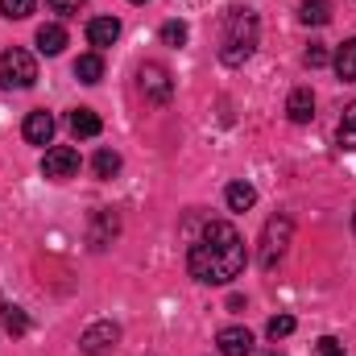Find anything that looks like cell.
<instances>
[{
    "instance_id": "cell-1",
    "label": "cell",
    "mask_w": 356,
    "mask_h": 356,
    "mask_svg": "<svg viewBox=\"0 0 356 356\" xmlns=\"http://www.w3.org/2000/svg\"><path fill=\"white\" fill-rule=\"evenodd\" d=\"M245 261H249L245 241L228 220H211L186 249V273L203 286H228L232 277H241Z\"/></svg>"
},
{
    "instance_id": "cell-2",
    "label": "cell",
    "mask_w": 356,
    "mask_h": 356,
    "mask_svg": "<svg viewBox=\"0 0 356 356\" xmlns=\"http://www.w3.org/2000/svg\"><path fill=\"white\" fill-rule=\"evenodd\" d=\"M257 38H261L257 13L245 8V4H232L224 13V25H220V63L224 67H245L257 50Z\"/></svg>"
},
{
    "instance_id": "cell-3",
    "label": "cell",
    "mask_w": 356,
    "mask_h": 356,
    "mask_svg": "<svg viewBox=\"0 0 356 356\" xmlns=\"http://www.w3.org/2000/svg\"><path fill=\"white\" fill-rule=\"evenodd\" d=\"M38 83V63H33V54L29 50H21V46H8L4 54H0V88H33Z\"/></svg>"
},
{
    "instance_id": "cell-4",
    "label": "cell",
    "mask_w": 356,
    "mask_h": 356,
    "mask_svg": "<svg viewBox=\"0 0 356 356\" xmlns=\"http://www.w3.org/2000/svg\"><path fill=\"white\" fill-rule=\"evenodd\" d=\"M294 236V224L290 216H269L266 220V232H261V253H257V266L261 269H273L282 257H286V245Z\"/></svg>"
},
{
    "instance_id": "cell-5",
    "label": "cell",
    "mask_w": 356,
    "mask_h": 356,
    "mask_svg": "<svg viewBox=\"0 0 356 356\" xmlns=\"http://www.w3.org/2000/svg\"><path fill=\"white\" fill-rule=\"evenodd\" d=\"M137 88H141V95H145L149 104H170L175 79H170V71H166L162 63H141V67H137Z\"/></svg>"
},
{
    "instance_id": "cell-6",
    "label": "cell",
    "mask_w": 356,
    "mask_h": 356,
    "mask_svg": "<svg viewBox=\"0 0 356 356\" xmlns=\"http://www.w3.org/2000/svg\"><path fill=\"white\" fill-rule=\"evenodd\" d=\"M116 344H120V327H116L112 319L91 323L88 332L79 336V353H83V356H104V353H112Z\"/></svg>"
},
{
    "instance_id": "cell-7",
    "label": "cell",
    "mask_w": 356,
    "mask_h": 356,
    "mask_svg": "<svg viewBox=\"0 0 356 356\" xmlns=\"http://www.w3.org/2000/svg\"><path fill=\"white\" fill-rule=\"evenodd\" d=\"M42 175L54 178V182L75 178L79 175V149H71V145H50L46 158H42Z\"/></svg>"
},
{
    "instance_id": "cell-8",
    "label": "cell",
    "mask_w": 356,
    "mask_h": 356,
    "mask_svg": "<svg viewBox=\"0 0 356 356\" xmlns=\"http://www.w3.org/2000/svg\"><path fill=\"white\" fill-rule=\"evenodd\" d=\"M216 348L220 356H253V332L249 327H220V336H216Z\"/></svg>"
},
{
    "instance_id": "cell-9",
    "label": "cell",
    "mask_w": 356,
    "mask_h": 356,
    "mask_svg": "<svg viewBox=\"0 0 356 356\" xmlns=\"http://www.w3.org/2000/svg\"><path fill=\"white\" fill-rule=\"evenodd\" d=\"M116 232H120V220H116V211H112V207H99V211L91 216V232H88L91 249H108Z\"/></svg>"
},
{
    "instance_id": "cell-10",
    "label": "cell",
    "mask_w": 356,
    "mask_h": 356,
    "mask_svg": "<svg viewBox=\"0 0 356 356\" xmlns=\"http://www.w3.org/2000/svg\"><path fill=\"white\" fill-rule=\"evenodd\" d=\"M21 133H25V141H29V145H50V141H54V116H50L46 108H38V112H29V116H25Z\"/></svg>"
},
{
    "instance_id": "cell-11",
    "label": "cell",
    "mask_w": 356,
    "mask_h": 356,
    "mask_svg": "<svg viewBox=\"0 0 356 356\" xmlns=\"http://www.w3.org/2000/svg\"><path fill=\"white\" fill-rule=\"evenodd\" d=\"M116 38H120V21H116V17H91L88 21V42L95 46V54L108 50Z\"/></svg>"
},
{
    "instance_id": "cell-12",
    "label": "cell",
    "mask_w": 356,
    "mask_h": 356,
    "mask_svg": "<svg viewBox=\"0 0 356 356\" xmlns=\"http://www.w3.org/2000/svg\"><path fill=\"white\" fill-rule=\"evenodd\" d=\"M286 116H290L294 124H311V116H315V95H311V88H294L290 91V99H286Z\"/></svg>"
},
{
    "instance_id": "cell-13",
    "label": "cell",
    "mask_w": 356,
    "mask_h": 356,
    "mask_svg": "<svg viewBox=\"0 0 356 356\" xmlns=\"http://www.w3.org/2000/svg\"><path fill=\"white\" fill-rule=\"evenodd\" d=\"M33 42H38V50H42V54H50V58H54V54H63V50H67V29H63V25H42Z\"/></svg>"
},
{
    "instance_id": "cell-14",
    "label": "cell",
    "mask_w": 356,
    "mask_h": 356,
    "mask_svg": "<svg viewBox=\"0 0 356 356\" xmlns=\"http://www.w3.org/2000/svg\"><path fill=\"white\" fill-rule=\"evenodd\" d=\"M224 199H228V207H232V211H249V207L257 203V186H253V182H241V178H236V182H228Z\"/></svg>"
},
{
    "instance_id": "cell-15",
    "label": "cell",
    "mask_w": 356,
    "mask_h": 356,
    "mask_svg": "<svg viewBox=\"0 0 356 356\" xmlns=\"http://www.w3.org/2000/svg\"><path fill=\"white\" fill-rule=\"evenodd\" d=\"M332 67H336V75H340L344 83H356V38H348V42L336 50Z\"/></svg>"
},
{
    "instance_id": "cell-16",
    "label": "cell",
    "mask_w": 356,
    "mask_h": 356,
    "mask_svg": "<svg viewBox=\"0 0 356 356\" xmlns=\"http://www.w3.org/2000/svg\"><path fill=\"white\" fill-rule=\"evenodd\" d=\"M298 21L302 25H327L332 21V0H302L298 4Z\"/></svg>"
},
{
    "instance_id": "cell-17",
    "label": "cell",
    "mask_w": 356,
    "mask_h": 356,
    "mask_svg": "<svg viewBox=\"0 0 356 356\" xmlns=\"http://www.w3.org/2000/svg\"><path fill=\"white\" fill-rule=\"evenodd\" d=\"M75 79H79V83H99V79H104V58H99L95 50L75 58Z\"/></svg>"
},
{
    "instance_id": "cell-18",
    "label": "cell",
    "mask_w": 356,
    "mask_h": 356,
    "mask_svg": "<svg viewBox=\"0 0 356 356\" xmlns=\"http://www.w3.org/2000/svg\"><path fill=\"white\" fill-rule=\"evenodd\" d=\"M99 129H104V120H99L91 108H75V112H71V133H75V137H99Z\"/></svg>"
},
{
    "instance_id": "cell-19",
    "label": "cell",
    "mask_w": 356,
    "mask_h": 356,
    "mask_svg": "<svg viewBox=\"0 0 356 356\" xmlns=\"http://www.w3.org/2000/svg\"><path fill=\"white\" fill-rule=\"evenodd\" d=\"M336 141H340V149H344V154H356V104H348V108H344Z\"/></svg>"
},
{
    "instance_id": "cell-20",
    "label": "cell",
    "mask_w": 356,
    "mask_h": 356,
    "mask_svg": "<svg viewBox=\"0 0 356 356\" xmlns=\"http://www.w3.org/2000/svg\"><path fill=\"white\" fill-rule=\"evenodd\" d=\"M91 170H95V178L120 175V154H116V149H99V154L91 158Z\"/></svg>"
},
{
    "instance_id": "cell-21",
    "label": "cell",
    "mask_w": 356,
    "mask_h": 356,
    "mask_svg": "<svg viewBox=\"0 0 356 356\" xmlns=\"http://www.w3.org/2000/svg\"><path fill=\"white\" fill-rule=\"evenodd\" d=\"M0 319H4V332H8V336H25V332H29L25 311H21V307H13V302H8V307H0Z\"/></svg>"
},
{
    "instance_id": "cell-22",
    "label": "cell",
    "mask_w": 356,
    "mask_h": 356,
    "mask_svg": "<svg viewBox=\"0 0 356 356\" xmlns=\"http://www.w3.org/2000/svg\"><path fill=\"white\" fill-rule=\"evenodd\" d=\"M294 327H298V323H294V315H273V319L266 323V336L273 340V344H277V340H286Z\"/></svg>"
},
{
    "instance_id": "cell-23",
    "label": "cell",
    "mask_w": 356,
    "mask_h": 356,
    "mask_svg": "<svg viewBox=\"0 0 356 356\" xmlns=\"http://www.w3.org/2000/svg\"><path fill=\"white\" fill-rule=\"evenodd\" d=\"M158 38H162V42H166V46H186V38H191V29H186V25H182V21H166V25H162V33H158Z\"/></svg>"
},
{
    "instance_id": "cell-24",
    "label": "cell",
    "mask_w": 356,
    "mask_h": 356,
    "mask_svg": "<svg viewBox=\"0 0 356 356\" xmlns=\"http://www.w3.org/2000/svg\"><path fill=\"white\" fill-rule=\"evenodd\" d=\"M0 13H4L8 21H25V17L33 13V0H0Z\"/></svg>"
},
{
    "instance_id": "cell-25",
    "label": "cell",
    "mask_w": 356,
    "mask_h": 356,
    "mask_svg": "<svg viewBox=\"0 0 356 356\" xmlns=\"http://www.w3.org/2000/svg\"><path fill=\"white\" fill-rule=\"evenodd\" d=\"M315 356H344V344H340L336 336H323V340L315 344Z\"/></svg>"
},
{
    "instance_id": "cell-26",
    "label": "cell",
    "mask_w": 356,
    "mask_h": 356,
    "mask_svg": "<svg viewBox=\"0 0 356 356\" xmlns=\"http://www.w3.org/2000/svg\"><path fill=\"white\" fill-rule=\"evenodd\" d=\"M332 58H327V46H319V42H311V50H307V67H327Z\"/></svg>"
},
{
    "instance_id": "cell-27",
    "label": "cell",
    "mask_w": 356,
    "mask_h": 356,
    "mask_svg": "<svg viewBox=\"0 0 356 356\" xmlns=\"http://www.w3.org/2000/svg\"><path fill=\"white\" fill-rule=\"evenodd\" d=\"M46 4H50L58 17H71V13H79V8H83V0H46Z\"/></svg>"
},
{
    "instance_id": "cell-28",
    "label": "cell",
    "mask_w": 356,
    "mask_h": 356,
    "mask_svg": "<svg viewBox=\"0 0 356 356\" xmlns=\"http://www.w3.org/2000/svg\"><path fill=\"white\" fill-rule=\"evenodd\" d=\"M261 356H282V353H261Z\"/></svg>"
},
{
    "instance_id": "cell-29",
    "label": "cell",
    "mask_w": 356,
    "mask_h": 356,
    "mask_svg": "<svg viewBox=\"0 0 356 356\" xmlns=\"http://www.w3.org/2000/svg\"><path fill=\"white\" fill-rule=\"evenodd\" d=\"M129 4H145V0H129Z\"/></svg>"
},
{
    "instance_id": "cell-30",
    "label": "cell",
    "mask_w": 356,
    "mask_h": 356,
    "mask_svg": "<svg viewBox=\"0 0 356 356\" xmlns=\"http://www.w3.org/2000/svg\"><path fill=\"white\" fill-rule=\"evenodd\" d=\"M353 232H356V216H353Z\"/></svg>"
}]
</instances>
